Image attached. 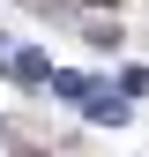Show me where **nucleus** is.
Instances as JSON below:
<instances>
[{
    "label": "nucleus",
    "instance_id": "2",
    "mask_svg": "<svg viewBox=\"0 0 149 157\" xmlns=\"http://www.w3.org/2000/svg\"><path fill=\"white\" fill-rule=\"evenodd\" d=\"M52 97H67V105H82V97H89V75H52Z\"/></svg>",
    "mask_w": 149,
    "mask_h": 157
},
{
    "label": "nucleus",
    "instance_id": "1",
    "mask_svg": "<svg viewBox=\"0 0 149 157\" xmlns=\"http://www.w3.org/2000/svg\"><path fill=\"white\" fill-rule=\"evenodd\" d=\"M8 75H15V82H52V67H45V52H8Z\"/></svg>",
    "mask_w": 149,
    "mask_h": 157
},
{
    "label": "nucleus",
    "instance_id": "4",
    "mask_svg": "<svg viewBox=\"0 0 149 157\" xmlns=\"http://www.w3.org/2000/svg\"><path fill=\"white\" fill-rule=\"evenodd\" d=\"M97 8H112V0H97Z\"/></svg>",
    "mask_w": 149,
    "mask_h": 157
},
{
    "label": "nucleus",
    "instance_id": "3",
    "mask_svg": "<svg viewBox=\"0 0 149 157\" xmlns=\"http://www.w3.org/2000/svg\"><path fill=\"white\" fill-rule=\"evenodd\" d=\"M0 67H8V45H0Z\"/></svg>",
    "mask_w": 149,
    "mask_h": 157
}]
</instances>
